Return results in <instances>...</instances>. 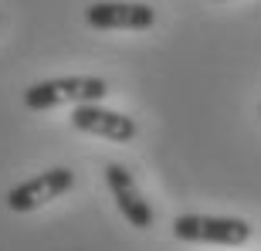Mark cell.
Masks as SVG:
<instances>
[{"mask_svg":"<svg viewBox=\"0 0 261 251\" xmlns=\"http://www.w3.org/2000/svg\"><path fill=\"white\" fill-rule=\"evenodd\" d=\"M109 95V82L98 75H61L44 78L24 92V106L31 112H48L58 106H85V102H102Z\"/></svg>","mask_w":261,"mask_h":251,"instance_id":"1","label":"cell"},{"mask_svg":"<svg viewBox=\"0 0 261 251\" xmlns=\"http://www.w3.org/2000/svg\"><path fill=\"white\" fill-rule=\"evenodd\" d=\"M71 126L78 133L88 136H102L112 143H133L136 139V122L116 109H106L102 102H85V106L71 109Z\"/></svg>","mask_w":261,"mask_h":251,"instance_id":"6","label":"cell"},{"mask_svg":"<svg viewBox=\"0 0 261 251\" xmlns=\"http://www.w3.org/2000/svg\"><path fill=\"white\" fill-rule=\"evenodd\" d=\"M71 187H75V173L68 166H55L48 173H38V177H31V180H24V184L10 187L7 207L14 214H31V211H38V207H44L48 200H58L61 193H68Z\"/></svg>","mask_w":261,"mask_h":251,"instance_id":"3","label":"cell"},{"mask_svg":"<svg viewBox=\"0 0 261 251\" xmlns=\"http://www.w3.org/2000/svg\"><path fill=\"white\" fill-rule=\"evenodd\" d=\"M173 238L187 244H227L241 248L251 241V224L244 217H207V214H180L173 217Z\"/></svg>","mask_w":261,"mask_h":251,"instance_id":"2","label":"cell"},{"mask_svg":"<svg viewBox=\"0 0 261 251\" xmlns=\"http://www.w3.org/2000/svg\"><path fill=\"white\" fill-rule=\"evenodd\" d=\"M106 184H109V190H112V197H116L119 214L129 221V228L149 231L153 221H156V211L149 207V200H146L143 193H139L133 173H129L122 163H109L106 166Z\"/></svg>","mask_w":261,"mask_h":251,"instance_id":"5","label":"cell"},{"mask_svg":"<svg viewBox=\"0 0 261 251\" xmlns=\"http://www.w3.org/2000/svg\"><path fill=\"white\" fill-rule=\"evenodd\" d=\"M258 116H261V109H258Z\"/></svg>","mask_w":261,"mask_h":251,"instance_id":"7","label":"cell"},{"mask_svg":"<svg viewBox=\"0 0 261 251\" xmlns=\"http://www.w3.org/2000/svg\"><path fill=\"white\" fill-rule=\"evenodd\" d=\"M85 24L95 31H149L156 24V10L129 0H95L85 7Z\"/></svg>","mask_w":261,"mask_h":251,"instance_id":"4","label":"cell"}]
</instances>
